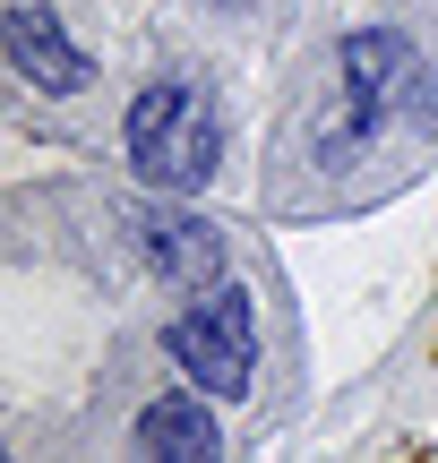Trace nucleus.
<instances>
[{
  "mask_svg": "<svg viewBox=\"0 0 438 463\" xmlns=\"http://www.w3.org/2000/svg\"><path fill=\"white\" fill-rule=\"evenodd\" d=\"M129 164H138V181L164 189V198L206 189L215 164H224V112H215V95H198V86H181V78L147 86V95L129 103Z\"/></svg>",
  "mask_w": 438,
  "mask_h": 463,
  "instance_id": "1",
  "label": "nucleus"
},
{
  "mask_svg": "<svg viewBox=\"0 0 438 463\" xmlns=\"http://www.w3.org/2000/svg\"><path fill=\"white\" fill-rule=\"evenodd\" d=\"M172 361H181V378L198 386V395H241L258 369V309L241 283H215V292L198 300V309L172 317Z\"/></svg>",
  "mask_w": 438,
  "mask_h": 463,
  "instance_id": "2",
  "label": "nucleus"
},
{
  "mask_svg": "<svg viewBox=\"0 0 438 463\" xmlns=\"http://www.w3.org/2000/svg\"><path fill=\"white\" fill-rule=\"evenodd\" d=\"M138 258H147V275L172 283V292H215L224 232L206 215H189V206H147V215H138Z\"/></svg>",
  "mask_w": 438,
  "mask_h": 463,
  "instance_id": "3",
  "label": "nucleus"
},
{
  "mask_svg": "<svg viewBox=\"0 0 438 463\" xmlns=\"http://www.w3.org/2000/svg\"><path fill=\"white\" fill-rule=\"evenodd\" d=\"M9 69L26 86H43V95H86V86H95V61L69 43V26L43 0H17L9 9Z\"/></svg>",
  "mask_w": 438,
  "mask_h": 463,
  "instance_id": "4",
  "label": "nucleus"
},
{
  "mask_svg": "<svg viewBox=\"0 0 438 463\" xmlns=\"http://www.w3.org/2000/svg\"><path fill=\"white\" fill-rule=\"evenodd\" d=\"M344 86H353L370 112H395V103H413L422 95V61H413V43L395 26H361V34H344Z\"/></svg>",
  "mask_w": 438,
  "mask_h": 463,
  "instance_id": "5",
  "label": "nucleus"
},
{
  "mask_svg": "<svg viewBox=\"0 0 438 463\" xmlns=\"http://www.w3.org/2000/svg\"><path fill=\"white\" fill-rule=\"evenodd\" d=\"M138 463H224V430L198 395H164L138 412Z\"/></svg>",
  "mask_w": 438,
  "mask_h": 463,
  "instance_id": "6",
  "label": "nucleus"
}]
</instances>
